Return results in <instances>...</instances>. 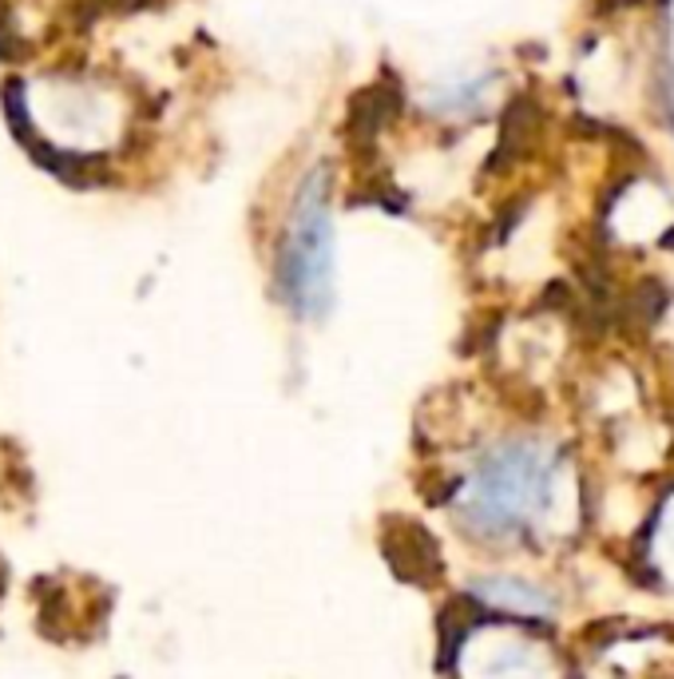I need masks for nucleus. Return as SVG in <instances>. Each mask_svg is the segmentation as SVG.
<instances>
[{"instance_id":"1","label":"nucleus","mask_w":674,"mask_h":679,"mask_svg":"<svg viewBox=\"0 0 674 679\" xmlns=\"http://www.w3.org/2000/svg\"><path fill=\"white\" fill-rule=\"evenodd\" d=\"M555 501V457L544 441L511 438L477 461L457 489V516L480 540H511L544 521Z\"/></svg>"},{"instance_id":"2","label":"nucleus","mask_w":674,"mask_h":679,"mask_svg":"<svg viewBox=\"0 0 674 679\" xmlns=\"http://www.w3.org/2000/svg\"><path fill=\"white\" fill-rule=\"evenodd\" d=\"M278 283L286 302L302 318H317L334 298V223H329L322 167L298 187L282 254H278Z\"/></svg>"},{"instance_id":"3","label":"nucleus","mask_w":674,"mask_h":679,"mask_svg":"<svg viewBox=\"0 0 674 679\" xmlns=\"http://www.w3.org/2000/svg\"><path fill=\"white\" fill-rule=\"evenodd\" d=\"M477 596L484 604H492L496 612H511V616H547L552 612V596L540 592L528 581H511V576H489V581H477Z\"/></svg>"},{"instance_id":"4","label":"nucleus","mask_w":674,"mask_h":679,"mask_svg":"<svg viewBox=\"0 0 674 679\" xmlns=\"http://www.w3.org/2000/svg\"><path fill=\"white\" fill-rule=\"evenodd\" d=\"M663 242H666V247H674V230H671V235H666V239H663Z\"/></svg>"}]
</instances>
